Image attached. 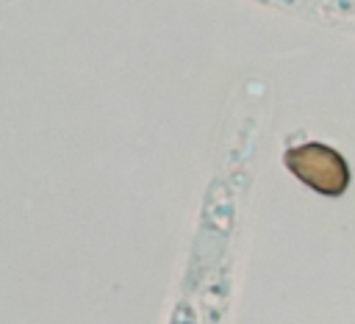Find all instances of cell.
I'll return each instance as SVG.
<instances>
[{
	"instance_id": "1",
	"label": "cell",
	"mask_w": 355,
	"mask_h": 324,
	"mask_svg": "<svg viewBox=\"0 0 355 324\" xmlns=\"http://www.w3.org/2000/svg\"><path fill=\"white\" fill-rule=\"evenodd\" d=\"M286 166L291 169L294 177H300L305 186L324 197H338L349 186V169L347 161L324 144H302L286 152Z\"/></svg>"
}]
</instances>
